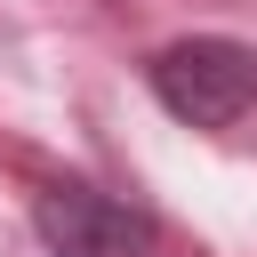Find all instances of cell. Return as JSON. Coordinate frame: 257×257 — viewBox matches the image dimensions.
Here are the masks:
<instances>
[{"label": "cell", "mask_w": 257, "mask_h": 257, "mask_svg": "<svg viewBox=\"0 0 257 257\" xmlns=\"http://www.w3.org/2000/svg\"><path fill=\"white\" fill-rule=\"evenodd\" d=\"M145 88H153V104H161L169 120H185V128H233V120L257 104V48H249V40H225V32L169 40V48H153Z\"/></svg>", "instance_id": "1"}, {"label": "cell", "mask_w": 257, "mask_h": 257, "mask_svg": "<svg viewBox=\"0 0 257 257\" xmlns=\"http://www.w3.org/2000/svg\"><path fill=\"white\" fill-rule=\"evenodd\" d=\"M32 233L48 257H153V241H161V225L137 201L80 185V177H56L32 193Z\"/></svg>", "instance_id": "2"}]
</instances>
